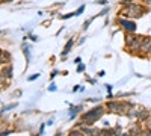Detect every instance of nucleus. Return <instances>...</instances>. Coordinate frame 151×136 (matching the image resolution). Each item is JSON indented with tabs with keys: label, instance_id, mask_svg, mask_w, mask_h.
Instances as JSON below:
<instances>
[{
	"label": "nucleus",
	"instance_id": "nucleus-1",
	"mask_svg": "<svg viewBox=\"0 0 151 136\" xmlns=\"http://www.w3.org/2000/svg\"><path fill=\"white\" fill-rule=\"evenodd\" d=\"M103 114H104V109H103L101 106L94 107V109L89 110V112H86V114L83 115V121L86 122V124H92V122H95Z\"/></svg>",
	"mask_w": 151,
	"mask_h": 136
},
{
	"label": "nucleus",
	"instance_id": "nucleus-2",
	"mask_svg": "<svg viewBox=\"0 0 151 136\" xmlns=\"http://www.w3.org/2000/svg\"><path fill=\"white\" fill-rule=\"evenodd\" d=\"M107 109L110 110V112H125L124 104L116 103V101H110V103H107Z\"/></svg>",
	"mask_w": 151,
	"mask_h": 136
},
{
	"label": "nucleus",
	"instance_id": "nucleus-3",
	"mask_svg": "<svg viewBox=\"0 0 151 136\" xmlns=\"http://www.w3.org/2000/svg\"><path fill=\"white\" fill-rule=\"evenodd\" d=\"M121 26L127 32H134L136 30V23L130 21V20H121Z\"/></svg>",
	"mask_w": 151,
	"mask_h": 136
},
{
	"label": "nucleus",
	"instance_id": "nucleus-4",
	"mask_svg": "<svg viewBox=\"0 0 151 136\" xmlns=\"http://www.w3.org/2000/svg\"><path fill=\"white\" fill-rule=\"evenodd\" d=\"M130 14H134V15H142V12H144V9H142V6H139V5H134V3H132L130 6H129V9H127Z\"/></svg>",
	"mask_w": 151,
	"mask_h": 136
},
{
	"label": "nucleus",
	"instance_id": "nucleus-5",
	"mask_svg": "<svg viewBox=\"0 0 151 136\" xmlns=\"http://www.w3.org/2000/svg\"><path fill=\"white\" fill-rule=\"evenodd\" d=\"M141 50L142 52H147V53H151V38H142Z\"/></svg>",
	"mask_w": 151,
	"mask_h": 136
},
{
	"label": "nucleus",
	"instance_id": "nucleus-6",
	"mask_svg": "<svg viewBox=\"0 0 151 136\" xmlns=\"http://www.w3.org/2000/svg\"><path fill=\"white\" fill-rule=\"evenodd\" d=\"M136 38H137V36H136V35H132V33H129L127 36H125V42H127V45H129L130 42H133V41H134Z\"/></svg>",
	"mask_w": 151,
	"mask_h": 136
},
{
	"label": "nucleus",
	"instance_id": "nucleus-7",
	"mask_svg": "<svg viewBox=\"0 0 151 136\" xmlns=\"http://www.w3.org/2000/svg\"><path fill=\"white\" fill-rule=\"evenodd\" d=\"M74 44V41L73 40H70L68 42H67V45H65V48H64V53H62V55H67L68 52H70V48H71V45Z\"/></svg>",
	"mask_w": 151,
	"mask_h": 136
},
{
	"label": "nucleus",
	"instance_id": "nucleus-8",
	"mask_svg": "<svg viewBox=\"0 0 151 136\" xmlns=\"http://www.w3.org/2000/svg\"><path fill=\"white\" fill-rule=\"evenodd\" d=\"M3 74H5L6 77H11V76H12V68H11V67H6V68L3 70Z\"/></svg>",
	"mask_w": 151,
	"mask_h": 136
},
{
	"label": "nucleus",
	"instance_id": "nucleus-9",
	"mask_svg": "<svg viewBox=\"0 0 151 136\" xmlns=\"http://www.w3.org/2000/svg\"><path fill=\"white\" fill-rule=\"evenodd\" d=\"M145 126H147V129H148V132L151 133V118H148V119H145Z\"/></svg>",
	"mask_w": 151,
	"mask_h": 136
},
{
	"label": "nucleus",
	"instance_id": "nucleus-10",
	"mask_svg": "<svg viewBox=\"0 0 151 136\" xmlns=\"http://www.w3.org/2000/svg\"><path fill=\"white\" fill-rule=\"evenodd\" d=\"M83 11H85V5H83V6H80V8H79L77 11H76V12H74V15H80Z\"/></svg>",
	"mask_w": 151,
	"mask_h": 136
},
{
	"label": "nucleus",
	"instance_id": "nucleus-11",
	"mask_svg": "<svg viewBox=\"0 0 151 136\" xmlns=\"http://www.w3.org/2000/svg\"><path fill=\"white\" fill-rule=\"evenodd\" d=\"M133 2H134V0H124L122 3H124V5H132Z\"/></svg>",
	"mask_w": 151,
	"mask_h": 136
},
{
	"label": "nucleus",
	"instance_id": "nucleus-12",
	"mask_svg": "<svg viewBox=\"0 0 151 136\" xmlns=\"http://www.w3.org/2000/svg\"><path fill=\"white\" fill-rule=\"evenodd\" d=\"M38 77H40V74H35V76H32L29 80H35V79H38Z\"/></svg>",
	"mask_w": 151,
	"mask_h": 136
},
{
	"label": "nucleus",
	"instance_id": "nucleus-13",
	"mask_svg": "<svg viewBox=\"0 0 151 136\" xmlns=\"http://www.w3.org/2000/svg\"><path fill=\"white\" fill-rule=\"evenodd\" d=\"M50 91H56V86L55 85H50Z\"/></svg>",
	"mask_w": 151,
	"mask_h": 136
},
{
	"label": "nucleus",
	"instance_id": "nucleus-14",
	"mask_svg": "<svg viewBox=\"0 0 151 136\" xmlns=\"http://www.w3.org/2000/svg\"><path fill=\"white\" fill-rule=\"evenodd\" d=\"M144 2H145L147 5H151V0H144Z\"/></svg>",
	"mask_w": 151,
	"mask_h": 136
},
{
	"label": "nucleus",
	"instance_id": "nucleus-15",
	"mask_svg": "<svg viewBox=\"0 0 151 136\" xmlns=\"http://www.w3.org/2000/svg\"><path fill=\"white\" fill-rule=\"evenodd\" d=\"M2 53H3V50H0V55H2Z\"/></svg>",
	"mask_w": 151,
	"mask_h": 136
},
{
	"label": "nucleus",
	"instance_id": "nucleus-16",
	"mask_svg": "<svg viewBox=\"0 0 151 136\" xmlns=\"http://www.w3.org/2000/svg\"><path fill=\"white\" fill-rule=\"evenodd\" d=\"M3 2H9V0H3Z\"/></svg>",
	"mask_w": 151,
	"mask_h": 136
},
{
	"label": "nucleus",
	"instance_id": "nucleus-17",
	"mask_svg": "<svg viewBox=\"0 0 151 136\" xmlns=\"http://www.w3.org/2000/svg\"><path fill=\"white\" fill-rule=\"evenodd\" d=\"M0 77H2V76H0Z\"/></svg>",
	"mask_w": 151,
	"mask_h": 136
}]
</instances>
